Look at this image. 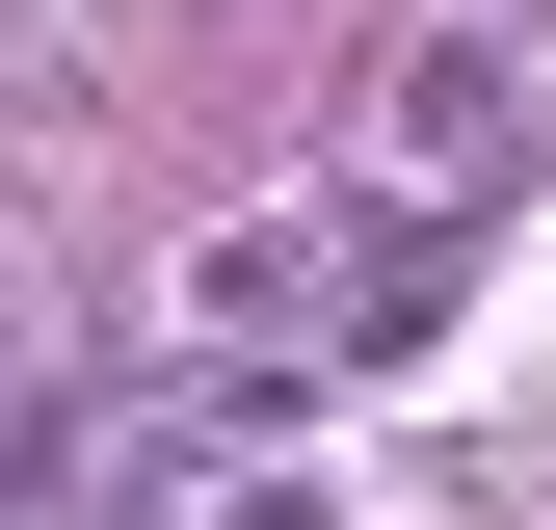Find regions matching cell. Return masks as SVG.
<instances>
[{"label":"cell","instance_id":"1","mask_svg":"<svg viewBox=\"0 0 556 530\" xmlns=\"http://www.w3.org/2000/svg\"><path fill=\"white\" fill-rule=\"evenodd\" d=\"M371 160H397V186H451V213H477V186L530 160V53H504V27H425V53L371 80Z\"/></svg>","mask_w":556,"mask_h":530},{"label":"cell","instance_id":"2","mask_svg":"<svg viewBox=\"0 0 556 530\" xmlns=\"http://www.w3.org/2000/svg\"><path fill=\"white\" fill-rule=\"evenodd\" d=\"M186 318H213V345H318V213H239V239H186Z\"/></svg>","mask_w":556,"mask_h":530},{"label":"cell","instance_id":"3","mask_svg":"<svg viewBox=\"0 0 556 530\" xmlns=\"http://www.w3.org/2000/svg\"><path fill=\"white\" fill-rule=\"evenodd\" d=\"M213 530H344V478H213Z\"/></svg>","mask_w":556,"mask_h":530}]
</instances>
